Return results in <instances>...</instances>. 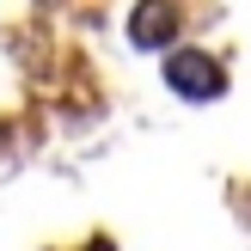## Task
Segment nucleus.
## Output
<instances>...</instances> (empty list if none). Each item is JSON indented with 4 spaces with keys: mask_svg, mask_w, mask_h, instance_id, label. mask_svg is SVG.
<instances>
[{
    "mask_svg": "<svg viewBox=\"0 0 251 251\" xmlns=\"http://www.w3.org/2000/svg\"><path fill=\"white\" fill-rule=\"evenodd\" d=\"M172 37H178V6L147 0V6L129 12V43L135 49H172Z\"/></svg>",
    "mask_w": 251,
    "mask_h": 251,
    "instance_id": "2",
    "label": "nucleus"
},
{
    "mask_svg": "<svg viewBox=\"0 0 251 251\" xmlns=\"http://www.w3.org/2000/svg\"><path fill=\"white\" fill-rule=\"evenodd\" d=\"M166 86L178 98H190V104H215L227 92V74H221V61L208 49H172L166 55Z\"/></svg>",
    "mask_w": 251,
    "mask_h": 251,
    "instance_id": "1",
    "label": "nucleus"
}]
</instances>
